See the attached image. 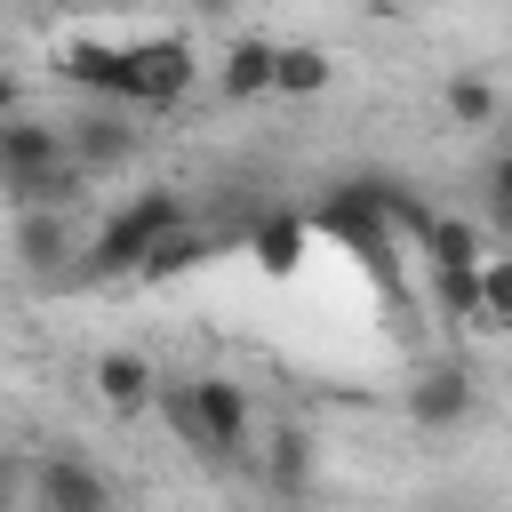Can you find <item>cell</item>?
<instances>
[{
    "label": "cell",
    "mask_w": 512,
    "mask_h": 512,
    "mask_svg": "<svg viewBox=\"0 0 512 512\" xmlns=\"http://www.w3.org/2000/svg\"><path fill=\"white\" fill-rule=\"evenodd\" d=\"M256 464H264V480H272L280 496H304V488H312V432H304V424H280V432L256 448Z\"/></svg>",
    "instance_id": "7c38bea8"
},
{
    "label": "cell",
    "mask_w": 512,
    "mask_h": 512,
    "mask_svg": "<svg viewBox=\"0 0 512 512\" xmlns=\"http://www.w3.org/2000/svg\"><path fill=\"white\" fill-rule=\"evenodd\" d=\"M96 400H104L112 416H144V408L160 400L152 360H144V352H104V360H96Z\"/></svg>",
    "instance_id": "30bf717a"
},
{
    "label": "cell",
    "mask_w": 512,
    "mask_h": 512,
    "mask_svg": "<svg viewBox=\"0 0 512 512\" xmlns=\"http://www.w3.org/2000/svg\"><path fill=\"white\" fill-rule=\"evenodd\" d=\"M56 72H64L72 88H88V96H104V104L136 112V48H96V40H72Z\"/></svg>",
    "instance_id": "52a82bcc"
},
{
    "label": "cell",
    "mask_w": 512,
    "mask_h": 512,
    "mask_svg": "<svg viewBox=\"0 0 512 512\" xmlns=\"http://www.w3.org/2000/svg\"><path fill=\"white\" fill-rule=\"evenodd\" d=\"M24 104H16V72H0V120H16Z\"/></svg>",
    "instance_id": "44dd1931"
},
{
    "label": "cell",
    "mask_w": 512,
    "mask_h": 512,
    "mask_svg": "<svg viewBox=\"0 0 512 512\" xmlns=\"http://www.w3.org/2000/svg\"><path fill=\"white\" fill-rule=\"evenodd\" d=\"M504 232H512V216H504Z\"/></svg>",
    "instance_id": "7402d4cb"
},
{
    "label": "cell",
    "mask_w": 512,
    "mask_h": 512,
    "mask_svg": "<svg viewBox=\"0 0 512 512\" xmlns=\"http://www.w3.org/2000/svg\"><path fill=\"white\" fill-rule=\"evenodd\" d=\"M64 144H72V160L96 176V168H120V160H136V152H144V128H136L120 104H96V112L64 120Z\"/></svg>",
    "instance_id": "8992f818"
},
{
    "label": "cell",
    "mask_w": 512,
    "mask_h": 512,
    "mask_svg": "<svg viewBox=\"0 0 512 512\" xmlns=\"http://www.w3.org/2000/svg\"><path fill=\"white\" fill-rule=\"evenodd\" d=\"M24 488H32V464H24V456H0V512H16Z\"/></svg>",
    "instance_id": "d6986e66"
},
{
    "label": "cell",
    "mask_w": 512,
    "mask_h": 512,
    "mask_svg": "<svg viewBox=\"0 0 512 512\" xmlns=\"http://www.w3.org/2000/svg\"><path fill=\"white\" fill-rule=\"evenodd\" d=\"M16 264L24 272H80V240H72V216H16Z\"/></svg>",
    "instance_id": "9c48e42d"
},
{
    "label": "cell",
    "mask_w": 512,
    "mask_h": 512,
    "mask_svg": "<svg viewBox=\"0 0 512 512\" xmlns=\"http://www.w3.org/2000/svg\"><path fill=\"white\" fill-rule=\"evenodd\" d=\"M488 200H496V216H512V152H496V168H488Z\"/></svg>",
    "instance_id": "ffe728a7"
},
{
    "label": "cell",
    "mask_w": 512,
    "mask_h": 512,
    "mask_svg": "<svg viewBox=\"0 0 512 512\" xmlns=\"http://www.w3.org/2000/svg\"><path fill=\"white\" fill-rule=\"evenodd\" d=\"M472 408H480V384H472V368H456V360H432V368L408 384V424H416V432H456V424H472Z\"/></svg>",
    "instance_id": "277c9868"
},
{
    "label": "cell",
    "mask_w": 512,
    "mask_h": 512,
    "mask_svg": "<svg viewBox=\"0 0 512 512\" xmlns=\"http://www.w3.org/2000/svg\"><path fill=\"white\" fill-rule=\"evenodd\" d=\"M480 328H512V256L480 264Z\"/></svg>",
    "instance_id": "9a60e30c"
},
{
    "label": "cell",
    "mask_w": 512,
    "mask_h": 512,
    "mask_svg": "<svg viewBox=\"0 0 512 512\" xmlns=\"http://www.w3.org/2000/svg\"><path fill=\"white\" fill-rule=\"evenodd\" d=\"M136 48V112H160L192 88V40L160 32V40H128Z\"/></svg>",
    "instance_id": "ba28073f"
},
{
    "label": "cell",
    "mask_w": 512,
    "mask_h": 512,
    "mask_svg": "<svg viewBox=\"0 0 512 512\" xmlns=\"http://www.w3.org/2000/svg\"><path fill=\"white\" fill-rule=\"evenodd\" d=\"M200 256H208V232H192V224H184V232H176V240H160V256H152V264H144V272H152V280H160V272H184V264H200Z\"/></svg>",
    "instance_id": "ac0fdd59"
},
{
    "label": "cell",
    "mask_w": 512,
    "mask_h": 512,
    "mask_svg": "<svg viewBox=\"0 0 512 512\" xmlns=\"http://www.w3.org/2000/svg\"><path fill=\"white\" fill-rule=\"evenodd\" d=\"M184 232V200L168 192V184H144L128 208H112L104 216V232L80 248V272L88 280H112V272H144L152 256H160V240H176Z\"/></svg>",
    "instance_id": "7a4b0ae2"
},
{
    "label": "cell",
    "mask_w": 512,
    "mask_h": 512,
    "mask_svg": "<svg viewBox=\"0 0 512 512\" xmlns=\"http://www.w3.org/2000/svg\"><path fill=\"white\" fill-rule=\"evenodd\" d=\"M32 512H112V480L80 448L32 456Z\"/></svg>",
    "instance_id": "3957f363"
},
{
    "label": "cell",
    "mask_w": 512,
    "mask_h": 512,
    "mask_svg": "<svg viewBox=\"0 0 512 512\" xmlns=\"http://www.w3.org/2000/svg\"><path fill=\"white\" fill-rule=\"evenodd\" d=\"M424 240H432V272H480L488 264V248H480V232L464 216H432Z\"/></svg>",
    "instance_id": "4fadbf2b"
},
{
    "label": "cell",
    "mask_w": 512,
    "mask_h": 512,
    "mask_svg": "<svg viewBox=\"0 0 512 512\" xmlns=\"http://www.w3.org/2000/svg\"><path fill=\"white\" fill-rule=\"evenodd\" d=\"M160 416H168V432H176L200 464H240V456H248V424H256V408H248V392H240L232 376H184V384H160Z\"/></svg>",
    "instance_id": "6da1fadb"
},
{
    "label": "cell",
    "mask_w": 512,
    "mask_h": 512,
    "mask_svg": "<svg viewBox=\"0 0 512 512\" xmlns=\"http://www.w3.org/2000/svg\"><path fill=\"white\" fill-rule=\"evenodd\" d=\"M448 120L488 128V120H496V88H488V80H472V72H456V80H448Z\"/></svg>",
    "instance_id": "2e32d148"
},
{
    "label": "cell",
    "mask_w": 512,
    "mask_h": 512,
    "mask_svg": "<svg viewBox=\"0 0 512 512\" xmlns=\"http://www.w3.org/2000/svg\"><path fill=\"white\" fill-rule=\"evenodd\" d=\"M72 144H64V120H40V112H16L0 120V184H24V176H48L64 168Z\"/></svg>",
    "instance_id": "5b68a950"
},
{
    "label": "cell",
    "mask_w": 512,
    "mask_h": 512,
    "mask_svg": "<svg viewBox=\"0 0 512 512\" xmlns=\"http://www.w3.org/2000/svg\"><path fill=\"white\" fill-rule=\"evenodd\" d=\"M272 72H280V40L248 32V40H232V48H224V64H216V88H224L232 104H248V96H272Z\"/></svg>",
    "instance_id": "8fae6325"
},
{
    "label": "cell",
    "mask_w": 512,
    "mask_h": 512,
    "mask_svg": "<svg viewBox=\"0 0 512 512\" xmlns=\"http://www.w3.org/2000/svg\"><path fill=\"white\" fill-rule=\"evenodd\" d=\"M328 48H312V40H280V72H272V88L280 96H320L328 88Z\"/></svg>",
    "instance_id": "5bb4252c"
},
{
    "label": "cell",
    "mask_w": 512,
    "mask_h": 512,
    "mask_svg": "<svg viewBox=\"0 0 512 512\" xmlns=\"http://www.w3.org/2000/svg\"><path fill=\"white\" fill-rule=\"evenodd\" d=\"M296 248H304V232H296V224H264V232H256L264 272H296Z\"/></svg>",
    "instance_id": "e0dca14e"
}]
</instances>
